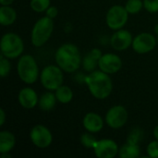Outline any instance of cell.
Wrapping results in <instances>:
<instances>
[{
  "label": "cell",
  "instance_id": "7402d4cb",
  "mask_svg": "<svg viewBox=\"0 0 158 158\" xmlns=\"http://www.w3.org/2000/svg\"><path fill=\"white\" fill-rule=\"evenodd\" d=\"M51 6V0H31L30 7L36 13H43Z\"/></svg>",
  "mask_w": 158,
  "mask_h": 158
},
{
  "label": "cell",
  "instance_id": "4dcf8cb0",
  "mask_svg": "<svg viewBox=\"0 0 158 158\" xmlns=\"http://www.w3.org/2000/svg\"><path fill=\"white\" fill-rule=\"evenodd\" d=\"M15 0H0L1 6H11Z\"/></svg>",
  "mask_w": 158,
  "mask_h": 158
},
{
  "label": "cell",
  "instance_id": "e0dca14e",
  "mask_svg": "<svg viewBox=\"0 0 158 158\" xmlns=\"http://www.w3.org/2000/svg\"><path fill=\"white\" fill-rule=\"evenodd\" d=\"M16 145L15 135L8 131H0V154L10 153Z\"/></svg>",
  "mask_w": 158,
  "mask_h": 158
},
{
  "label": "cell",
  "instance_id": "603a6c76",
  "mask_svg": "<svg viewBox=\"0 0 158 158\" xmlns=\"http://www.w3.org/2000/svg\"><path fill=\"white\" fill-rule=\"evenodd\" d=\"M94 133H92V132H89V131L83 133L80 138V142H81V145H83L87 149L94 150V146H95V144H96V143L98 141V140H96V138L94 137Z\"/></svg>",
  "mask_w": 158,
  "mask_h": 158
},
{
  "label": "cell",
  "instance_id": "83f0119b",
  "mask_svg": "<svg viewBox=\"0 0 158 158\" xmlns=\"http://www.w3.org/2000/svg\"><path fill=\"white\" fill-rule=\"evenodd\" d=\"M143 8L149 13H157L158 0H143Z\"/></svg>",
  "mask_w": 158,
  "mask_h": 158
},
{
  "label": "cell",
  "instance_id": "f546056e",
  "mask_svg": "<svg viewBox=\"0 0 158 158\" xmlns=\"http://www.w3.org/2000/svg\"><path fill=\"white\" fill-rule=\"evenodd\" d=\"M6 112L4 110V108H1L0 109V126L3 127L5 122H6Z\"/></svg>",
  "mask_w": 158,
  "mask_h": 158
},
{
  "label": "cell",
  "instance_id": "6da1fadb",
  "mask_svg": "<svg viewBox=\"0 0 158 158\" xmlns=\"http://www.w3.org/2000/svg\"><path fill=\"white\" fill-rule=\"evenodd\" d=\"M56 64L66 73L77 71L82 62V57L79 47L71 43L61 44L55 54Z\"/></svg>",
  "mask_w": 158,
  "mask_h": 158
},
{
  "label": "cell",
  "instance_id": "cb8c5ba5",
  "mask_svg": "<svg viewBox=\"0 0 158 158\" xmlns=\"http://www.w3.org/2000/svg\"><path fill=\"white\" fill-rule=\"evenodd\" d=\"M124 6L129 14H138L143 7V0H128Z\"/></svg>",
  "mask_w": 158,
  "mask_h": 158
},
{
  "label": "cell",
  "instance_id": "d6a6232c",
  "mask_svg": "<svg viewBox=\"0 0 158 158\" xmlns=\"http://www.w3.org/2000/svg\"><path fill=\"white\" fill-rule=\"evenodd\" d=\"M1 157L2 158H11V156H10V153H4V154H1Z\"/></svg>",
  "mask_w": 158,
  "mask_h": 158
},
{
  "label": "cell",
  "instance_id": "836d02e7",
  "mask_svg": "<svg viewBox=\"0 0 158 158\" xmlns=\"http://www.w3.org/2000/svg\"><path fill=\"white\" fill-rule=\"evenodd\" d=\"M155 31L157 33V35H158V24L157 25H156V27H155Z\"/></svg>",
  "mask_w": 158,
  "mask_h": 158
},
{
  "label": "cell",
  "instance_id": "4316f807",
  "mask_svg": "<svg viewBox=\"0 0 158 158\" xmlns=\"http://www.w3.org/2000/svg\"><path fill=\"white\" fill-rule=\"evenodd\" d=\"M147 156L151 158H158V141L155 139L150 143H148L146 147Z\"/></svg>",
  "mask_w": 158,
  "mask_h": 158
},
{
  "label": "cell",
  "instance_id": "2e32d148",
  "mask_svg": "<svg viewBox=\"0 0 158 158\" xmlns=\"http://www.w3.org/2000/svg\"><path fill=\"white\" fill-rule=\"evenodd\" d=\"M102 56L103 53L99 48H93L89 53H87L82 57V62H81L82 69L88 73L96 70V68L98 67L99 59L102 57Z\"/></svg>",
  "mask_w": 158,
  "mask_h": 158
},
{
  "label": "cell",
  "instance_id": "44dd1931",
  "mask_svg": "<svg viewBox=\"0 0 158 158\" xmlns=\"http://www.w3.org/2000/svg\"><path fill=\"white\" fill-rule=\"evenodd\" d=\"M55 94L57 99V102L63 105L70 103L74 97L73 91L67 85H61L59 88H57L55 91Z\"/></svg>",
  "mask_w": 158,
  "mask_h": 158
},
{
  "label": "cell",
  "instance_id": "484cf974",
  "mask_svg": "<svg viewBox=\"0 0 158 158\" xmlns=\"http://www.w3.org/2000/svg\"><path fill=\"white\" fill-rule=\"evenodd\" d=\"M143 131L141 129H139V128L133 129L130 132V134H129V136L127 138V142L131 143L139 144L140 141L143 140Z\"/></svg>",
  "mask_w": 158,
  "mask_h": 158
},
{
  "label": "cell",
  "instance_id": "1f68e13d",
  "mask_svg": "<svg viewBox=\"0 0 158 158\" xmlns=\"http://www.w3.org/2000/svg\"><path fill=\"white\" fill-rule=\"evenodd\" d=\"M153 135H154V138L158 141V125L157 126H156V128L154 129V131H153Z\"/></svg>",
  "mask_w": 158,
  "mask_h": 158
},
{
  "label": "cell",
  "instance_id": "5b68a950",
  "mask_svg": "<svg viewBox=\"0 0 158 158\" xmlns=\"http://www.w3.org/2000/svg\"><path fill=\"white\" fill-rule=\"evenodd\" d=\"M1 55L15 59L22 56L24 51V42L22 38L15 32H6L3 34L0 44Z\"/></svg>",
  "mask_w": 158,
  "mask_h": 158
},
{
  "label": "cell",
  "instance_id": "ffe728a7",
  "mask_svg": "<svg viewBox=\"0 0 158 158\" xmlns=\"http://www.w3.org/2000/svg\"><path fill=\"white\" fill-rule=\"evenodd\" d=\"M141 155V148L140 145L137 143H131L126 142L119 148L118 156L120 158H137Z\"/></svg>",
  "mask_w": 158,
  "mask_h": 158
},
{
  "label": "cell",
  "instance_id": "9c48e42d",
  "mask_svg": "<svg viewBox=\"0 0 158 158\" xmlns=\"http://www.w3.org/2000/svg\"><path fill=\"white\" fill-rule=\"evenodd\" d=\"M30 140L35 147L39 149H45L52 144L53 134L44 125L37 124L30 131Z\"/></svg>",
  "mask_w": 158,
  "mask_h": 158
},
{
  "label": "cell",
  "instance_id": "9a60e30c",
  "mask_svg": "<svg viewBox=\"0 0 158 158\" xmlns=\"http://www.w3.org/2000/svg\"><path fill=\"white\" fill-rule=\"evenodd\" d=\"M104 118L95 112H89L85 114L82 118V126L86 131L92 133H98L104 129L105 125Z\"/></svg>",
  "mask_w": 158,
  "mask_h": 158
},
{
  "label": "cell",
  "instance_id": "3957f363",
  "mask_svg": "<svg viewBox=\"0 0 158 158\" xmlns=\"http://www.w3.org/2000/svg\"><path fill=\"white\" fill-rule=\"evenodd\" d=\"M17 73L22 82L26 84L35 83L40 78V71L34 56L29 54L19 56L17 63Z\"/></svg>",
  "mask_w": 158,
  "mask_h": 158
},
{
  "label": "cell",
  "instance_id": "30bf717a",
  "mask_svg": "<svg viewBox=\"0 0 158 158\" xmlns=\"http://www.w3.org/2000/svg\"><path fill=\"white\" fill-rule=\"evenodd\" d=\"M157 44V37L150 32H141L133 38L131 48L140 55L152 52Z\"/></svg>",
  "mask_w": 158,
  "mask_h": 158
},
{
  "label": "cell",
  "instance_id": "8fae6325",
  "mask_svg": "<svg viewBox=\"0 0 158 158\" xmlns=\"http://www.w3.org/2000/svg\"><path fill=\"white\" fill-rule=\"evenodd\" d=\"M118 145L112 139L98 140L94 148V153L98 158H115L118 156Z\"/></svg>",
  "mask_w": 158,
  "mask_h": 158
},
{
  "label": "cell",
  "instance_id": "7a4b0ae2",
  "mask_svg": "<svg viewBox=\"0 0 158 158\" xmlns=\"http://www.w3.org/2000/svg\"><path fill=\"white\" fill-rule=\"evenodd\" d=\"M84 81L92 96L97 100H105L112 94V79L109 74L100 69H96L85 76Z\"/></svg>",
  "mask_w": 158,
  "mask_h": 158
},
{
  "label": "cell",
  "instance_id": "8992f818",
  "mask_svg": "<svg viewBox=\"0 0 158 158\" xmlns=\"http://www.w3.org/2000/svg\"><path fill=\"white\" fill-rule=\"evenodd\" d=\"M63 70L57 65H47L40 72V82L46 91L55 92L63 85Z\"/></svg>",
  "mask_w": 158,
  "mask_h": 158
},
{
  "label": "cell",
  "instance_id": "4fadbf2b",
  "mask_svg": "<svg viewBox=\"0 0 158 158\" xmlns=\"http://www.w3.org/2000/svg\"><path fill=\"white\" fill-rule=\"evenodd\" d=\"M133 36L131 32L125 29L115 31L110 38V44L117 51H124L131 47Z\"/></svg>",
  "mask_w": 158,
  "mask_h": 158
},
{
  "label": "cell",
  "instance_id": "e575fe53",
  "mask_svg": "<svg viewBox=\"0 0 158 158\" xmlns=\"http://www.w3.org/2000/svg\"><path fill=\"white\" fill-rule=\"evenodd\" d=\"M157 44H158V35H157Z\"/></svg>",
  "mask_w": 158,
  "mask_h": 158
},
{
  "label": "cell",
  "instance_id": "277c9868",
  "mask_svg": "<svg viewBox=\"0 0 158 158\" xmlns=\"http://www.w3.org/2000/svg\"><path fill=\"white\" fill-rule=\"evenodd\" d=\"M54 31V21L47 16L35 21L31 31V42L35 47H42L51 38Z\"/></svg>",
  "mask_w": 158,
  "mask_h": 158
},
{
  "label": "cell",
  "instance_id": "f1b7e54d",
  "mask_svg": "<svg viewBox=\"0 0 158 158\" xmlns=\"http://www.w3.org/2000/svg\"><path fill=\"white\" fill-rule=\"evenodd\" d=\"M58 15V8L55 6H50L47 10L45 11V16L49 17L50 19H56Z\"/></svg>",
  "mask_w": 158,
  "mask_h": 158
},
{
  "label": "cell",
  "instance_id": "ac0fdd59",
  "mask_svg": "<svg viewBox=\"0 0 158 158\" xmlns=\"http://www.w3.org/2000/svg\"><path fill=\"white\" fill-rule=\"evenodd\" d=\"M17 11L11 6H1L0 7V23L7 27L13 25L17 19Z\"/></svg>",
  "mask_w": 158,
  "mask_h": 158
},
{
  "label": "cell",
  "instance_id": "d4e9b609",
  "mask_svg": "<svg viewBox=\"0 0 158 158\" xmlns=\"http://www.w3.org/2000/svg\"><path fill=\"white\" fill-rule=\"evenodd\" d=\"M11 71V63L9 62V58L1 55L0 57V76L2 79L6 78Z\"/></svg>",
  "mask_w": 158,
  "mask_h": 158
},
{
  "label": "cell",
  "instance_id": "ba28073f",
  "mask_svg": "<svg viewBox=\"0 0 158 158\" xmlns=\"http://www.w3.org/2000/svg\"><path fill=\"white\" fill-rule=\"evenodd\" d=\"M128 117L129 114L126 107L121 105H116L106 111L105 121L109 128L113 130H119L126 125Z\"/></svg>",
  "mask_w": 158,
  "mask_h": 158
},
{
  "label": "cell",
  "instance_id": "7c38bea8",
  "mask_svg": "<svg viewBox=\"0 0 158 158\" xmlns=\"http://www.w3.org/2000/svg\"><path fill=\"white\" fill-rule=\"evenodd\" d=\"M122 68V59L114 53L103 54L98 62V69L109 75L118 72Z\"/></svg>",
  "mask_w": 158,
  "mask_h": 158
},
{
  "label": "cell",
  "instance_id": "d6986e66",
  "mask_svg": "<svg viewBox=\"0 0 158 158\" xmlns=\"http://www.w3.org/2000/svg\"><path fill=\"white\" fill-rule=\"evenodd\" d=\"M56 102L57 99L55 93H53L52 91H47L39 97L38 106L43 111H51L55 108Z\"/></svg>",
  "mask_w": 158,
  "mask_h": 158
},
{
  "label": "cell",
  "instance_id": "5bb4252c",
  "mask_svg": "<svg viewBox=\"0 0 158 158\" xmlns=\"http://www.w3.org/2000/svg\"><path fill=\"white\" fill-rule=\"evenodd\" d=\"M18 102L24 109H33L38 106L39 96L31 87H24L18 94Z\"/></svg>",
  "mask_w": 158,
  "mask_h": 158
},
{
  "label": "cell",
  "instance_id": "52a82bcc",
  "mask_svg": "<svg viewBox=\"0 0 158 158\" xmlns=\"http://www.w3.org/2000/svg\"><path fill=\"white\" fill-rule=\"evenodd\" d=\"M129 15L124 6L114 5L106 12V23L107 27L114 31L123 29L129 20Z\"/></svg>",
  "mask_w": 158,
  "mask_h": 158
}]
</instances>
